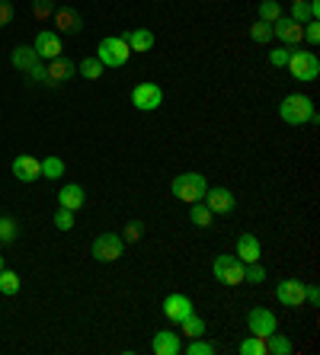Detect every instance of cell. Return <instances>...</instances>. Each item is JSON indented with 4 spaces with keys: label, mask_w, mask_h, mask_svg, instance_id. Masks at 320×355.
<instances>
[{
    "label": "cell",
    "mask_w": 320,
    "mask_h": 355,
    "mask_svg": "<svg viewBox=\"0 0 320 355\" xmlns=\"http://www.w3.org/2000/svg\"><path fill=\"white\" fill-rule=\"evenodd\" d=\"M279 116L285 125H317V109H314V99L304 96V93H292L279 103Z\"/></svg>",
    "instance_id": "6da1fadb"
},
{
    "label": "cell",
    "mask_w": 320,
    "mask_h": 355,
    "mask_svg": "<svg viewBox=\"0 0 320 355\" xmlns=\"http://www.w3.org/2000/svg\"><path fill=\"white\" fill-rule=\"evenodd\" d=\"M205 189H208V180L202 173H180L176 180L170 182L173 198H180V202H186V205H192V202H202Z\"/></svg>",
    "instance_id": "7a4b0ae2"
},
{
    "label": "cell",
    "mask_w": 320,
    "mask_h": 355,
    "mask_svg": "<svg viewBox=\"0 0 320 355\" xmlns=\"http://www.w3.org/2000/svg\"><path fill=\"white\" fill-rule=\"evenodd\" d=\"M96 58L103 67H125L132 58V49H128V42L122 35H109L96 45Z\"/></svg>",
    "instance_id": "3957f363"
},
{
    "label": "cell",
    "mask_w": 320,
    "mask_h": 355,
    "mask_svg": "<svg viewBox=\"0 0 320 355\" xmlns=\"http://www.w3.org/2000/svg\"><path fill=\"white\" fill-rule=\"evenodd\" d=\"M288 71L298 83H314L320 77V58L314 51H292L288 58Z\"/></svg>",
    "instance_id": "277c9868"
},
{
    "label": "cell",
    "mask_w": 320,
    "mask_h": 355,
    "mask_svg": "<svg viewBox=\"0 0 320 355\" xmlns=\"http://www.w3.org/2000/svg\"><path fill=\"white\" fill-rule=\"evenodd\" d=\"M244 269H246V263H240L234 253H221L212 263V272L221 285H244Z\"/></svg>",
    "instance_id": "5b68a950"
},
{
    "label": "cell",
    "mask_w": 320,
    "mask_h": 355,
    "mask_svg": "<svg viewBox=\"0 0 320 355\" xmlns=\"http://www.w3.org/2000/svg\"><path fill=\"white\" fill-rule=\"evenodd\" d=\"M122 247H125V240L119 237V234L106 231L93 240L90 253H93V259H99V263H115V259L122 257Z\"/></svg>",
    "instance_id": "8992f818"
},
{
    "label": "cell",
    "mask_w": 320,
    "mask_h": 355,
    "mask_svg": "<svg viewBox=\"0 0 320 355\" xmlns=\"http://www.w3.org/2000/svg\"><path fill=\"white\" fill-rule=\"evenodd\" d=\"M132 106L141 112H154V109L164 106V90L157 83H138L132 90Z\"/></svg>",
    "instance_id": "52a82bcc"
},
{
    "label": "cell",
    "mask_w": 320,
    "mask_h": 355,
    "mask_svg": "<svg viewBox=\"0 0 320 355\" xmlns=\"http://www.w3.org/2000/svg\"><path fill=\"white\" fill-rule=\"evenodd\" d=\"M272 39H279L282 45H288V49H298L304 42V26L295 23L292 17H279L272 23Z\"/></svg>",
    "instance_id": "ba28073f"
},
{
    "label": "cell",
    "mask_w": 320,
    "mask_h": 355,
    "mask_svg": "<svg viewBox=\"0 0 320 355\" xmlns=\"http://www.w3.org/2000/svg\"><path fill=\"white\" fill-rule=\"evenodd\" d=\"M202 202L212 208V215H234V208H237L234 192L224 189V186H208L205 196H202Z\"/></svg>",
    "instance_id": "9c48e42d"
},
{
    "label": "cell",
    "mask_w": 320,
    "mask_h": 355,
    "mask_svg": "<svg viewBox=\"0 0 320 355\" xmlns=\"http://www.w3.org/2000/svg\"><path fill=\"white\" fill-rule=\"evenodd\" d=\"M246 327H250V333H256V336H272V333L279 330V320H276V314H272L269 307H250Z\"/></svg>",
    "instance_id": "30bf717a"
},
{
    "label": "cell",
    "mask_w": 320,
    "mask_h": 355,
    "mask_svg": "<svg viewBox=\"0 0 320 355\" xmlns=\"http://www.w3.org/2000/svg\"><path fill=\"white\" fill-rule=\"evenodd\" d=\"M33 49H35V55H39V61H55V58H61V35H58L55 29H42V33L35 35Z\"/></svg>",
    "instance_id": "8fae6325"
},
{
    "label": "cell",
    "mask_w": 320,
    "mask_h": 355,
    "mask_svg": "<svg viewBox=\"0 0 320 355\" xmlns=\"http://www.w3.org/2000/svg\"><path fill=\"white\" fill-rule=\"evenodd\" d=\"M234 257H237L240 263H260V259H263V243H260V237L250 231L240 234L237 247H234Z\"/></svg>",
    "instance_id": "7c38bea8"
},
{
    "label": "cell",
    "mask_w": 320,
    "mask_h": 355,
    "mask_svg": "<svg viewBox=\"0 0 320 355\" xmlns=\"http://www.w3.org/2000/svg\"><path fill=\"white\" fill-rule=\"evenodd\" d=\"M276 297L285 307H304V282L301 279H282L276 285Z\"/></svg>",
    "instance_id": "4fadbf2b"
},
{
    "label": "cell",
    "mask_w": 320,
    "mask_h": 355,
    "mask_svg": "<svg viewBox=\"0 0 320 355\" xmlns=\"http://www.w3.org/2000/svg\"><path fill=\"white\" fill-rule=\"evenodd\" d=\"M192 311H196V307H192V301H189L186 295H167L164 297V317L170 323H183Z\"/></svg>",
    "instance_id": "5bb4252c"
},
{
    "label": "cell",
    "mask_w": 320,
    "mask_h": 355,
    "mask_svg": "<svg viewBox=\"0 0 320 355\" xmlns=\"http://www.w3.org/2000/svg\"><path fill=\"white\" fill-rule=\"evenodd\" d=\"M13 176H17L19 182L42 180V160L33 157V154H19V157L13 160Z\"/></svg>",
    "instance_id": "9a60e30c"
},
{
    "label": "cell",
    "mask_w": 320,
    "mask_h": 355,
    "mask_svg": "<svg viewBox=\"0 0 320 355\" xmlns=\"http://www.w3.org/2000/svg\"><path fill=\"white\" fill-rule=\"evenodd\" d=\"M151 352H154V355H180V352H183L180 333H173V330H157L154 339H151Z\"/></svg>",
    "instance_id": "2e32d148"
},
{
    "label": "cell",
    "mask_w": 320,
    "mask_h": 355,
    "mask_svg": "<svg viewBox=\"0 0 320 355\" xmlns=\"http://www.w3.org/2000/svg\"><path fill=\"white\" fill-rule=\"evenodd\" d=\"M77 74V64L74 61H67V58H55V61H45V83H65L71 80V77Z\"/></svg>",
    "instance_id": "e0dca14e"
},
{
    "label": "cell",
    "mask_w": 320,
    "mask_h": 355,
    "mask_svg": "<svg viewBox=\"0 0 320 355\" xmlns=\"http://www.w3.org/2000/svg\"><path fill=\"white\" fill-rule=\"evenodd\" d=\"M51 23L58 26V33H71V35H77L83 29L81 13H77V10H71V7L55 10V13H51Z\"/></svg>",
    "instance_id": "ac0fdd59"
},
{
    "label": "cell",
    "mask_w": 320,
    "mask_h": 355,
    "mask_svg": "<svg viewBox=\"0 0 320 355\" xmlns=\"http://www.w3.org/2000/svg\"><path fill=\"white\" fill-rule=\"evenodd\" d=\"M58 205H61V208H71V211L83 208V205H87V192H83V186H77V182H67V186H61V192H58Z\"/></svg>",
    "instance_id": "d6986e66"
},
{
    "label": "cell",
    "mask_w": 320,
    "mask_h": 355,
    "mask_svg": "<svg viewBox=\"0 0 320 355\" xmlns=\"http://www.w3.org/2000/svg\"><path fill=\"white\" fill-rule=\"evenodd\" d=\"M122 39L128 42V49L132 51H151L154 49V33H151V29H128V33H122Z\"/></svg>",
    "instance_id": "ffe728a7"
},
{
    "label": "cell",
    "mask_w": 320,
    "mask_h": 355,
    "mask_svg": "<svg viewBox=\"0 0 320 355\" xmlns=\"http://www.w3.org/2000/svg\"><path fill=\"white\" fill-rule=\"evenodd\" d=\"M10 64L26 74L33 64H39V55H35L33 45H17V49H13V55H10Z\"/></svg>",
    "instance_id": "44dd1931"
},
{
    "label": "cell",
    "mask_w": 320,
    "mask_h": 355,
    "mask_svg": "<svg viewBox=\"0 0 320 355\" xmlns=\"http://www.w3.org/2000/svg\"><path fill=\"white\" fill-rule=\"evenodd\" d=\"M240 355H269V336L250 333V336L240 343Z\"/></svg>",
    "instance_id": "7402d4cb"
},
{
    "label": "cell",
    "mask_w": 320,
    "mask_h": 355,
    "mask_svg": "<svg viewBox=\"0 0 320 355\" xmlns=\"http://www.w3.org/2000/svg\"><path fill=\"white\" fill-rule=\"evenodd\" d=\"M189 221L196 224V227H212L214 215H212V208H208L205 202H192V205H189Z\"/></svg>",
    "instance_id": "603a6c76"
},
{
    "label": "cell",
    "mask_w": 320,
    "mask_h": 355,
    "mask_svg": "<svg viewBox=\"0 0 320 355\" xmlns=\"http://www.w3.org/2000/svg\"><path fill=\"white\" fill-rule=\"evenodd\" d=\"M180 336H189V339H196V336H202V333H205V320H202V317L196 314V311H192V314L186 317V320L180 323Z\"/></svg>",
    "instance_id": "cb8c5ba5"
},
{
    "label": "cell",
    "mask_w": 320,
    "mask_h": 355,
    "mask_svg": "<svg viewBox=\"0 0 320 355\" xmlns=\"http://www.w3.org/2000/svg\"><path fill=\"white\" fill-rule=\"evenodd\" d=\"M295 352V346H292V339L285 336V333H272L269 336V355H292Z\"/></svg>",
    "instance_id": "d4e9b609"
},
{
    "label": "cell",
    "mask_w": 320,
    "mask_h": 355,
    "mask_svg": "<svg viewBox=\"0 0 320 355\" xmlns=\"http://www.w3.org/2000/svg\"><path fill=\"white\" fill-rule=\"evenodd\" d=\"M250 39H253L256 45H269V42H272V23L256 19V23L250 26Z\"/></svg>",
    "instance_id": "484cf974"
},
{
    "label": "cell",
    "mask_w": 320,
    "mask_h": 355,
    "mask_svg": "<svg viewBox=\"0 0 320 355\" xmlns=\"http://www.w3.org/2000/svg\"><path fill=\"white\" fill-rule=\"evenodd\" d=\"M42 176H45V180H61V176H65V160L61 157H45L42 160Z\"/></svg>",
    "instance_id": "4316f807"
},
{
    "label": "cell",
    "mask_w": 320,
    "mask_h": 355,
    "mask_svg": "<svg viewBox=\"0 0 320 355\" xmlns=\"http://www.w3.org/2000/svg\"><path fill=\"white\" fill-rule=\"evenodd\" d=\"M77 71H81L83 80H99V77H103V64H99V58H83L81 64H77Z\"/></svg>",
    "instance_id": "83f0119b"
},
{
    "label": "cell",
    "mask_w": 320,
    "mask_h": 355,
    "mask_svg": "<svg viewBox=\"0 0 320 355\" xmlns=\"http://www.w3.org/2000/svg\"><path fill=\"white\" fill-rule=\"evenodd\" d=\"M183 352H186V355H214V352H218V346H214V343H208V339H202V336H196L186 349H183Z\"/></svg>",
    "instance_id": "f1b7e54d"
},
{
    "label": "cell",
    "mask_w": 320,
    "mask_h": 355,
    "mask_svg": "<svg viewBox=\"0 0 320 355\" xmlns=\"http://www.w3.org/2000/svg\"><path fill=\"white\" fill-rule=\"evenodd\" d=\"M19 237V224L13 218H3L0 215V243H13Z\"/></svg>",
    "instance_id": "f546056e"
},
{
    "label": "cell",
    "mask_w": 320,
    "mask_h": 355,
    "mask_svg": "<svg viewBox=\"0 0 320 355\" xmlns=\"http://www.w3.org/2000/svg\"><path fill=\"white\" fill-rule=\"evenodd\" d=\"M279 17H285L279 7V0H263V3H260V19H263V23H276Z\"/></svg>",
    "instance_id": "4dcf8cb0"
},
{
    "label": "cell",
    "mask_w": 320,
    "mask_h": 355,
    "mask_svg": "<svg viewBox=\"0 0 320 355\" xmlns=\"http://www.w3.org/2000/svg\"><path fill=\"white\" fill-rule=\"evenodd\" d=\"M0 291H3V295H17L19 291V275L13 272V269H3V272H0Z\"/></svg>",
    "instance_id": "1f68e13d"
},
{
    "label": "cell",
    "mask_w": 320,
    "mask_h": 355,
    "mask_svg": "<svg viewBox=\"0 0 320 355\" xmlns=\"http://www.w3.org/2000/svg\"><path fill=\"white\" fill-rule=\"evenodd\" d=\"M55 227L58 231H74V211H71V208H58L55 211Z\"/></svg>",
    "instance_id": "d6a6232c"
},
{
    "label": "cell",
    "mask_w": 320,
    "mask_h": 355,
    "mask_svg": "<svg viewBox=\"0 0 320 355\" xmlns=\"http://www.w3.org/2000/svg\"><path fill=\"white\" fill-rule=\"evenodd\" d=\"M55 0H33V17L35 19H51V13H55Z\"/></svg>",
    "instance_id": "836d02e7"
},
{
    "label": "cell",
    "mask_w": 320,
    "mask_h": 355,
    "mask_svg": "<svg viewBox=\"0 0 320 355\" xmlns=\"http://www.w3.org/2000/svg\"><path fill=\"white\" fill-rule=\"evenodd\" d=\"M244 282H250V285H260V282H266V269L260 263H246Z\"/></svg>",
    "instance_id": "e575fe53"
},
{
    "label": "cell",
    "mask_w": 320,
    "mask_h": 355,
    "mask_svg": "<svg viewBox=\"0 0 320 355\" xmlns=\"http://www.w3.org/2000/svg\"><path fill=\"white\" fill-rule=\"evenodd\" d=\"M288 17L295 19V23H308V19H314L311 17V7H308V0H298V3H292V13H288Z\"/></svg>",
    "instance_id": "d590c367"
},
{
    "label": "cell",
    "mask_w": 320,
    "mask_h": 355,
    "mask_svg": "<svg viewBox=\"0 0 320 355\" xmlns=\"http://www.w3.org/2000/svg\"><path fill=\"white\" fill-rule=\"evenodd\" d=\"M292 51H295V49H288V45H279L276 51H269V64H272V67H288V58H292Z\"/></svg>",
    "instance_id": "8d00e7d4"
},
{
    "label": "cell",
    "mask_w": 320,
    "mask_h": 355,
    "mask_svg": "<svg viewBox=\"0 0 320 355\" xmlns=\"http://www.w3.org/2000/svg\"><path fill=\"white\" fill-rule=\"evenodd\" d=\"M141 231H144V224L141 221H128L125 224V231H122V240L125 243H135V240H141Z\"/></svg>",
    "instance_id": "74e56055"
},
{
    "label": "cell",
    "mask_w": 320,
    "mask_h": 355,
    "mask_svg": "<svg viewBox=\"0 0 320 355\" xmlns=\"http://www.w3.org/2000/svg\"><path fill=\"white\" fill-rule=\"evenodd\" d=\"M304 42H308V45H317L320 42V23L317 19H308V23H304Z\"/></svg>",
    "instance_id": "f35d334b"
},
{
    "label": "cell",
    "mask_w": 320,
    "mask_h": 355,
    "mask_svg": "<svg viewBox=\"0 0 320 355\" xmlns=\"http://www.w3.org/2000/svg\"><path fill=\"white\" fill-rule=\"evenodd\" d=\"M304 304H311V307L320 304V288L317 285H304Z\"/></svg>",
    "instance_id": "ab89813d"
},
{
    "label": "cell",
    "mask_w": 320,
    "mask_h": 355,
    "mask_svg": "<svg viewBox=\"0 0 320 355\" xmlns=\"http://www.w3.org/2000/svg\"><path fill=\"white\" fill-rule=\"evenodd\" d=\"M10 19H13V3H10V0H0V29L10 26Z\"/></svg>",
    "instance_id": "60d3db41"
},
{
    "label": "cell",
    "mask_w": 320,
    "mask_h": 355,
    "mask_svg": "<svg viewBox=\"0 0 320 355\" xmlns=\"http://www.w3.org/2000/svg\"><path fill=\"white\" fill-rule=\"evenodd\" d=\"M26 74H29V80H33V83H45V64L39 61V64H33Z\"/></svg>",
    "instance_id": "b9f144b4"
},
{
    "label": "cell",
    "mask_w": 320,
    "mask_h": 355,
    "mask_svg": "<svg viewBox=\"0 0 320 355\" xmlns=\"http://www.w3.org/2000/svg\"><path fill=\"white\" fill-rule=\"evenodd\" d=\"M308 7H311V17L317 19L320 17V0H308Z\"/></svg>",
    "instance_id": "7bdbcfd3"
},
{
    "label": "cell",
    "mask_w": 320,
    "mask_h": 355,
    "mask_svg": "<svg viewBox=\"0 0 320 355\" xmlns=\"http://www.w3.org/2000/svg\"><path fill=\"white\" fill-rule=\"evenodd\" d=\"M3 269H7V263H3V257H0V272H3Z\"/></svg>",
    "instance_id": "ee69618b"
},
{
    "label": "cell",
    "mask_w": 320,
    "mask_h": 355,
    "mask_svg": "<svg viewBox=\"0 0 320 355\" xmlns=\"http://www.w3.org/2000/svg\"><path fill=\"white\" fill-rule=\"evenodd\" d=\"M292 3H298V0H292Z\"/></svg>",
    "instance_id": "f6af8a7d"
}]
</instances>
